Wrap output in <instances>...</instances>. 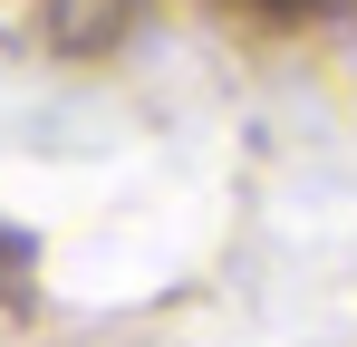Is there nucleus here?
Wrapping results in <instances>:
<instances>
[{
    "label": "nucleus",
    "instance_id": "f257e3e1",
    "mask_svg": "<svg viewBox=\"0 0 357 347\" xmlns=\"http://www.w3.org/2000/svg\"><path fill=\"white\" fill-rule=\"evenodd\" d=\"M0 289H10V270H0Z\"/></svg>",
    "mask_w": 357,
    "mask_h": 347
}]
</instances>
